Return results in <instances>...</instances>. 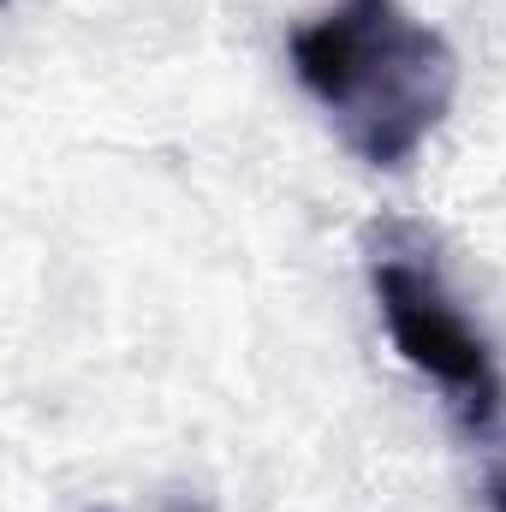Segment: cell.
Listing matches in <instances>:
<instances>
[{
    "label": "cell",
    "instance_id": "7a4b0ae2",
    "mask_svg": "<svg viewBox=\"0 0 506 512\" xmlns=\"http://www.w3.org/2000/svg\"><path fill=\"white\" fill-rule=\"evenodd\" d=\"M370 292H376L381 328L393 352L447 393V405L471 423L489 429L506 411V382L495 364L489 334L465 316V304L447 292L441 268L423 262V251H376L370 256Z\"/></svg>",
    "mask_w": 506,
    "mask_h": 512
},
{
    "label": "cell",
    "instance_id": "3957f363",
    "mask_svg": "<svg viewBox=\"0 0 506 512\" xmlns=\"http://www.w3.org/2000/svg\"><path fill=\"white\" fill-rule=\"evenodd\" d=\"M489 512H506V465L489 471Z\"/></svg>",
    "mask_w": 506,
    "mask_h": 512
},
{
    "label": "cell",
    "instance_id": "6da1fadb",
    "mask_svg": "<svg viewBox=\"0 0 506 512\" xmlns=\"http://www.w3.org/2000/svg\"><path fill=\"white\" fill-rule=\"evenodd\" d=\"M292 78L364 167H405L453 114L459 54L405 0H334L292 30Z\"/></svg>",
    "mask_w": 506,
    "mask_h": 512
}]
</instances>
